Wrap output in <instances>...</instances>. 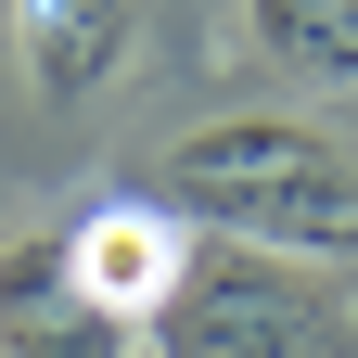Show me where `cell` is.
Wrapping results in <instances>:
<instances>
[{"instance_id": "3", "label": "cell", "mask_w": 358, "mask_h": 358, "mask_svg": "<svg viewBox=\"0 0 358 358\" xmlns=\"http://www.w3.org/2000/svg\"><path fill=\"white\" fill-rule=\"evenodd\" d=\"M64 268H77V307H90V320L141 333L154 307H166V282L192 268V243H179V217H166L154 192H115V205L64 217Z\"/></svg>"}, {"instance_id": "1", "label": "cell", "mask_w": 358, "mask_h": 358, "mask_svg": "<svg viewBox=\"0 0 358 358\" xmlns=\"http://www.w3.org/2000/svg\"><path fill=\"white\" fill-rule=\"evenodd\" d=\"M141 192L217 243H256V256H358V166H345V141H320L294 115L179 128Z\"/></svg>"}, {"instance_id": "2", "label": "cell", "mask_w": 358, "mask_h": 358, "mask_svg": "<svg viewBox=\"0 0 358 358\" xmlns=\"http://www.w3.org/2000/svg\"><path fill=\"white\" fill-rule=\"evenodd\" d=\"M141 333H154V358H358V307L333 282H307V256L205 243Z\"/></svg>"}, {"instance_id": "4", "label": "cell", "mask_w": 358, "mask_h": 358, "mask_svg": "<svg viewBox=\"0 0 358 358\" xmlns=\"http://www.w3.org/2000/svg\"><path fill=\"white\" fill-rule=\"evenodd\" d=\"M0 345H13V358H128V333L77 307L64 231H38V243H13V256H0Z\"/></svg>"}, {"instance_id": "6", "label": "cell", "mask_w": 358, "mask_h": 358, "mask_svg": "<svg viewBox=\"0 0 358 358\" xmlns=\"http://www.w3.org/2000/svg\"><path fill=\"white\" fill-rule=\"evenodd\" d=\"M243 38H256L282 77L358 90V0H243Z\"/></svg>"}, {"instance_id": "5", "label": "cell", "mask_w": 358, "mask_h": 358, "mask_svg": "<svg viewBox=\"0 0 358 358\" xmlns=\"http://www.w3.org/2000/svg\"><path fill=\"white\" fill-rule=\"evenodd\" d=\"M128 26H141V0H26V77L38 103H90L115 64H128Z\"/></svg>"}]
</instances>
